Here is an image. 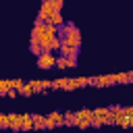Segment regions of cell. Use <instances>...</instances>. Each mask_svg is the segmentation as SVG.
<instances>
[{
    "label": "cell",
    "instance_id": "cell-1",
    "mask_svg": "<svg viewBox=\"0 0 133 133\" xmlns=\"http://www.w3.org/2000/svg\"><path fill=\"white\" fill-rule=\"evenodd\" d=\"M54 12H58L56 6H54V0H42L39 10H37V19H39V21H48Z\"/></svg>",
    "mask_w": 133,
    "mask_h": 133
},
{
    "label": "cell",
    "instance_id": "cell-2",
    "mask_svg": "<svg viewBox=\"0 0 133 133\" xmlns=\"http://www.w3.org/2000/svg\"><path fill=\"white\" fill-rule=\"evenodd\" d=\"M94 87H108V85H118L116 83V75H98V77H91V83Z\"/></svg>",
    "mask_w": 133,
    "mask_h": 133
},
{
    "label": "cell",
    "instance_id": "cell-3",
    "mask_svg": "<svg viewBox=\"0 0 133 133\" xmlns=\"http://www.w3.org/2000/svg\"><path fill=\"white\" fill-rule=\"evenodd\" d=\"M37 66H39V69H52V66H56V56H54V52H42V54L37 56Z\"/></svg>",
    "mask_w": 133,
    "mask_h": 133
},
{
    "label": "cell",
    "instance_id": "cell-4",
    "mask_svg": "<svg viewBox=\"0 0 133 133\" xmlns=\"http://www.w3.org/2000/svg\"><path fill=\"white\" fill-rule=\"evenodd\" d=\"M62 44H66V46H75V48H79L81 46V31L75 27L71 33H66L64 37H62Z\"/></svg>",
    "mask_w": 133,
    "mask_h": 133
},
{
    "label": "cell",
    "instance_id": "cell-5",
    "mask_svg": "<svg viewBox=\"0 0 133 133\" xmlns=\"http://www.w3.org/2000/svg\"><path fill=\"white\" fill-rule=\"evenodd\" d=\"M10 131H23V114H17V112H10Z\"/></svg>",
    "mask_w": 133,
    "mask_h": 133
},
{
    "label": "cell",
    "instance_id": "cell-6",
    "mask_svg": "<svg viewBox=\"0 0 133 133\" xmlns=\"http://www.w3.org/2000/svg\"><path fill=\"white\" fill-rule=\"evenodd\" d=\"M48 118H52V121L56 123V127H64V125H66V116H64V112L54 110V112H50V114H48Z\"/></svg>",
    "mask_w": 133,
    "mask_h": 133
},
{
    "label": "cell",
    "instance_id": "cell-7",
    "mask_svg": "<svg viewBox=\"0 0 133 133\" xmlns=\"http://www.w3.org/2000/svg\"><path fill=\"white\" fill-rule=\"evenodd\" d=\"M33 121H35V131H42V129H46L48 116H44V114H33Z\"/></svg>",
    "mask_w": 133,
    "mask_h": 133
},
{
    "label": "cell",
    "instance_id": "cell-8",
    "mask_svg": "<svg viewBox=\"0 0 133 133\" xmlns=\"http://www.w3.org/2000/svg\"><path fill=\"white\" fill-rule=\"evenodd\" d=\"M31 129H35L33 114H23V131H31Z\"/></svg>",
    "mask_w": 133,
    "mask_h": 133
},
{
    "label": "cell",
    "instance_id": "cell-9",
    "mask_svg": "<svg viewBox=\"0 0 133 133\" xmlns=\"http://www.w3.org/2000/svg\"><path fill=\"white\" fill-rule=\"evenodd\" d=\"M48 23H52V25H58V27H60V25H64L66 21H64V17H62V12L58 10V12H54V15H52V17L48 19Z\"/></svg>",
    "mask_w": 133,
    "mask_h": 133
},
{
    "label": "cell",
    "instance_id": "cell-10",
    "mask_svg": "<svg viewBox=\"0 0 133 133\" xmlns=\"http://www.w3.org/2000/svg\"><path fill=\"white\" fill-rule=\"evenodd\" d=\"M60 54H64V56H77V54H79V48L62 44V48H60Z\"/></svg>",
    "mask_w": 133,
    "mask_h": 133
},
{
    "label": "cell",
    "instance_id": "cell-11",
    "mask_svg": "<svg viewBox=\"0 0 133 133\" xmlns=\"http://www.w3.org/2000/svg\"><path fill=\"white\" fill-rule=\"evenodd\" d=\"M73 29H75V25H73V23H64V25H60V27H58V35H60V37H64V35H66V33H71Z\"/></svg>",
    "mask_w": 133,
    "mask_h": 133
},
{
    "label": "cell",
    "instance_id": "cell-12",
    "mask_svg": "<svg viewBox=\"0 0 133 133\" xmlns=\"http://www.w3.org/2000/svg\"><path fill=\"white\" fill-rule=\"evenodd\" d=\"M19 94H21V96H25V98H29V96H33L35 91H33V87H31V83L27 81V83H25V85H23V87L19 89Z\"/></svg>",
    "mask_w": 133,
    "mask_h": 133
},
{
    "label": "cell",
    "instance_id": "cell-13",
    "mask_svg": "<svg viewBox=\"0 0 133 133\" xmlns=\"http://www.w3.org/2000/svg\"><path fill=\"white\" fill-rule=\"evenodd\" d=\"M50 48H52V52H60V48H62V37H60V35H56V37L52 39Z\"/></svg>",
    "mask_w": 133,
    "mask_h": 133
},
{
    "label": "cell",
    "instance_id": "cell-14",
    "mask_svg": "<svg viewBox=\"0 0 133 133\" xmlns=\"http://www.w3.org/2000/svg\"><path fill=\"white\" fill-rule=\"evenodd\" d=\"M116 83H118V85L131 83V81H129V73H116Z\"/></svg>",
    "mask_w": 133,
    "mask_h": 133
},
{
    "label": "cell",
    "instance_id": "cell-15",
    "mask_svg": "<svg viewBox=\"0 0 133 133\" xmlns=\"http://www.w3.org/2000/svg\"><path fill=\"white\" fill-rule=\"evenodd\" d=\"M10 89V79H2L0 81V96H6Z\"/></svg>",
    "mask_w": 133,
    "mask_h": 133
},
{
    "label": "cell",
    "instance_id": "cell-16",
    "mask_svg": "<svg viewBox=\"0 0 133 133\" xmlns=\"http://www.w3.org/2000/svg\"><path fill=\"white\" fill-rule=\"evenodd\" d=\"M54 69H66V56L64 54H58L56 56V66Z\"/></svg>",
    "mask_w": 133,
    "mask_h": 133
},
{
    "label": "cell",
    "instance_id": "cell-17",
    "mask_svg": "<svg viewBox=\"0 0 133 133\" xmlns=\"http://www.w3.org/2000/svg\"><path fill=\"white\" fill-rule=\"evenodd\" d=\"M0 127L2 129H10V116L8 114H0Z\"/></svg>",
    "mask_w": 133,
    "mask_h": 133
},
{
    "label": "cell",
    "instance_id": "cell-18",
    "mask_svg": "<svg viewBox=\"0 0 133 133\" xmlns=\"http://www.w3.org/2000/svg\"><path fill=\"white\" fill-rule=\"evenodd\" d=\"M29 83H31V87H33V91H35V94H37V91H42V79H31Z\"/></svg>",
    "mask_w": 133,
    "mask_h": 133
},
{
    "label": "cell",
    "instance_id": "cell-19",
    "mask_svg": "<svg viewBox=\"0 0 133 133\" xmlns=\"http://www.w3.org/2000/svg\"><path fill=\"white\" fill-rule=\"evenodd\" d=\"M77 66V56H66V69H75Z\"/></svg>",
    "mask_w": 133,
    "mask_h": 133
},
{
    "label": "cell",
    "instance_id": "cell-20",
    "mask_svg": "<svg viewBox=\"0 0 133 133\" xmlns=\"http://www.w3.org/2000/svg\"><path fill=\"white\" fill-rule=\"evenodd\" d=\"M25 85V81L23 79H10V87H15V89H21Z\"/></svg>",
    "mask_w": 133,
    "mask_h": 133
},
{
    "label": "cell",
    "instance_id": "cell-21",
    "mask_svg": "<svg viewBox=\"0 0 133 133\" xmlns=\"http://www.w3.org/2000/svg\"><path fill=\"white\" fill-rule=\"evenodd\" d=\"M123 114H125L127 118H131V116H133V106H123Z\"/></svg>",
    "mask_w": 133,
    "mask_h": 133
},
{
    "label": "cell",
    "instance_id": "cell-22",
    "mask_svg": "<svg viewBox=\"0 0 133 133\" xmlns=\"http://www.w3.org/2000/svg\"><path fill=\"white\" fill-rule=\"evenodd\" d=\"M54 127H56V123H54L52 118H48V123H46V129L50 131V129H54Z\"/></svg>",
    "mask_w": 133,
    "mask_h": 133
},
{
    "label": "cell",
    "instance_id": "cell-23",
    "mask_svg": "<svg viewBox=\"0 0 133 133\" xmlns=\"http://www.w3.org/2000/svg\"><path fill=\"white\" fill-rule=\"evenodd\" d=\"M127 73H129V81L133 83V71H127Z\"/></svg>",
    "mask_w": 133,
    "mask_h": 133
},
{
    "label": "cell",
    "instance_id": "cell-24",
    "mask_svg": "<svg viewBox=\"0 0 133 133\" xmlns=\"http://www.w3.org/2000/svg\"><path fill=\"white\" fill-rule=\"evenodd\" d=\"M129 125H131V129H133V116H131V118H129Z\"/></svg>",
    "mask_w": 133,
    "mask_h": 133
}]
</instances>
